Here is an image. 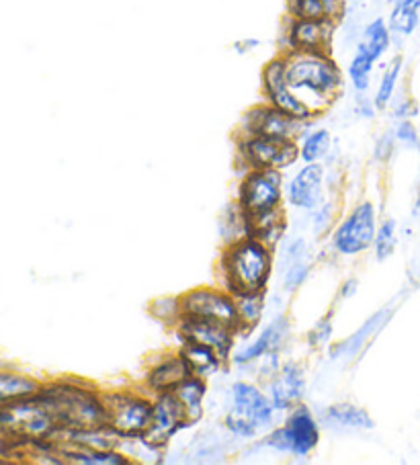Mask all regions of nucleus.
<instances>
[{
	"label": "nucleus",
	"instance_id": "nucleus-30",
	"mask_svg": "<svg viewBox=\"0 0 420 465\" xmlns=\"http://www.w3.org/2000/svg\"><path fill=\"white\" fill-rule=\"evenodd\" d=\"M330 143H333V138H330L328 130H314L310 134H305L300 146V158L305 164L318 163V160L328 154Z\"/></svg>",
	"mask_w": 420,
	"mask_h": 465
},
{
	"label": "nucleus",
	"instance_id": "nucleus-41",
	"mask_svg": "<svg viewBox=\"0 0 420 465\" xmlns=\"http://www.w3.org/2000/svg\"><path fill=\"white\" fill-rule=\"evenodd\" d=\"M258 47V39H240V42L234 44V50L236 54H248Z\"/></svg>",
	"mask_w": 420,
	"mask_h": 465
},
{
	"label": "nucleus",
	"instance_id": "nucleus-28",
	"mask_svg": "<svg viewBox=\"0 0 420 465\" xmlns=\"http://www.w3.org/2000/svg\"><path fill=\"white\" fill-rule=\"evenodd\" d=\"M236 308H238V334L255 331L263 318L265 292L240 295V298H236Z\"/></svg>",
	"mask_w": 420,
	"mask_h": 465
},
{
	"label": "nucleus",
	"instance_id": "nucleus-26",
	"mask_svg": "<svg viewBox=\"0 0 420 465\" xmlns=\"http://www.w3.org/2000/svg\"><path fill=\"white\" fill-rule=\"evenodd\" d=\"M60 461L80 463V465H127L129 455L119 449H109V451H95V449H72V451L58 453Z\"/></svg>",
	"mask_w": 420,
	"mask_h": 465
},
{
	"label": "nucleus",
	"instance_id": "nucleus-22",
	"mask_svg": "<svg viewBox=\"0 0 420 465\" xmlns=\"http://www.w3.org/2000/svg\"><path fill=\"white\" fill-rule=\"evenodd\" d=\"M322 420L326 427L338 429V430H367L374 429V419L367 414V411L355 406V404H333L322 412Z\"/></svg>",
	"mask_w": 420,
	"mask_h": 465
},
{
	"label": "nucleus",
	"instance_id": "nucleus-13",
	"mask_svg": "<svg viewBox=\"0 0 420 465\" xmlns=\"http://www.w3.org/2000/svg\"><path fill=\"white\" fill-rule=\"evenodd\" d=\"M285 47L281 54L285 52H326L333 50V39L336 34L338 21L335 19H285Z\"/></svg>",
	"mask_w": 420,
	"mask_h": 465
},
{
	"label": "nucleus",
	"instance_id": "nucleus-32",
	"mask_svg": "<svg viewBox=\"0 0 420 465\" xmlns=\"http://www.w3.org/2000/svg\"><path fill=\"white\" fill-rule=\"evenodd\" d=\"M400 72H402V55H395V58L387 64V68L382 76V83H379V86H377V93L374 99L377 109H385L392 103L394 93H395V84H398V78H400Z\"/></svg>",
	"mask_w": 420,
	"mask_h": 465
},
{
	"label": "nucleus",
	"instance_id": "nucleus-19",
	"mask_svg": "<svg viewBox=\"0 0 420 465\" xmlns=\"http://www.w3.org/2000/svg\"><path fill=\"white\" fill-rule=\"evenodd\" d=\"M191 375L187 363L181 352L176 355H165L158 363L148 369L146 378H144V386L150 394H165V391H173L181 381H185Z\"/></svg>",
	"mask_w": 420,
	"mask_h": 465
},
{
	"label": "nucleus",
	"instance_id": "nucleus-27",
	"mask_svg": "<svg viewBox=\"0 0 420 465\" xmlns=\"http://www.w3.org/2000/svg\"><path fill=\"white\" fill-rule=\"evenodd\" d=\"M390 44L392 31L387 27V23L384 19H374L365 29H363V37L357 45L363 47L375 62H379L382 55L390 50Z\"/></svg>",
	"mask_w": 420,
	"mask_h": 465
},
{
	"label": "nucleus",
	"instance_id": "nucleus-24",
	"mask_svg": "<svg viewBox=\"0 0 420 465\" xmlns=\"http://www.w3.org/2000/svg\"><path fill=\"white\" fill-rule=\"evenodd\" d=\"M39 390H42V383L31 375L13 371V369H0V406L34 396Z\"/></svg>",
	"mask_w": 420,
	"mask_h": 465
},
{
	"label": "nucleus",
	"instance_id": "nucleus-34",
	"mask_svg": "<svg viewBox=\"0 0 420 465\" xmlns=\"http://www.w3.org/2000/svg\"><path fill=\"white\" fill-rule=\"evenodd\" d=\"M375 256L377 261H385L387 256H392L394 248H395V223L394 220H385L379 230L375 232Z\"/></svg>",
	"mask_w": 420,
	"mask_h": 465
},
{
	"label": "nucleus",
	"instance_id": "nucleus-43",
	"mask_svg": "<svg viewBox=\"0 0 420 465\" xmlns=\"http://www.w3.org/2000/svg\"><path fill=\"white\" fill-rule=\"evenodd\" d=\"M395 3H402V5H408L412 9H418L420 11V0H395ZM394 3V5H395Z\"/></svg>",
	"mask_w": 420,
	"mask_h": 465
},
{
	"label": "nucleus",
	"instance_id": "nucleus-3",
	"mask_svg": "<svg viewBox=\"0 0 420 465\" xmlns=\"http://www.w3.org/2000/svg\"><path fill=\"white\" fill-rule=\"evenodd\" d=\"M220 264L225 292L240 298L265 292L273 272V252L261 240L246 236L225 246Z\"/></svg>",
	"mask_w": 420,
	"mask_h": 465
},
{
	"label": "nucleus",
	"instance_id": "nucleus-2",
	"mask_svg": "<svg viewBox=\"0 0 420 465\" xmlns=\"http://www.w3.org/2000/svg\"><path fill=\"white\" fill-rule=\"evenodd\" d=\"M37 396L50 408L58 427L99 429L107 427L105 398L95 386L76 380H58L42 386Z\"/></svg>",
	"mask_w": 420,
	"mask_h": 465
},
{
	"label": "nucleus",
	"instance_id": "nucleus-5",
	"mask_svg": "<svg viewBox=\"0 0 420 465\" xmlns=\"http://www.w3.org/2000/svg\"><path fill=\"white\" fill-rule=\"evenodd\" d=\"M275 406L271 398L253 383L236 381L232 386V408L225 414V429L234 437L253 439L273 424Z\"/></svg>",
	"mask_w": 420,
	"mask_h": 465
},
{
	"label": "nucleus",
	"instance_id": "nucleus-16",
	"mask_svg": "<svg viewBox=\"0 0 420 465\" xmlns=\"http://www.w3.org/2000/svg\"><path fill=\"white\" fill-rule=\"evenodd\" d=\"M305 396V373L300 363L281 365L277 373L273 375L269 381V398L275 406V411H294L295 406L302 404V398Z\"/></svg>",
	"mask_w": 420,
	"mask_h": 465
},
{
	"label": "nucleus",
	"instance_id": "nucleus-20",
	"mask_svg": "<svg viewBox=\"0 0 420 465\" xmlns=\"http://www.w3.org/2000/svg\"><path fill=\"white\" fill-rule=\"evenodd\" d=\"M287 334H289V318L277 316L253 342L248 344V347L242 349L238 355L234 357V363L246 365V363H253L256 359L271 355V352H279V349L284 347L287 341Z\"/></svg>",
	"mask_w": 420,
	"mask_h": 465
},
{
	"label": "nucleus",
	"instance_id": "nucleus-8",
	"mask_svg": "<svg viewBox=\"0 0 420 465\" xmlns=\"http://www.w3.org/2000/svg\"><path fill=\"white\" fill-rule=\"evenodd\" d=\"M320 440L318 420L314 419L310 408L295 406L292 414L287 416L284 427L275 429L266 435L261 445L275 449L279 453H292L295 457H308L316 449Z\"/></svg>",
	"mask_w": 420,
	"mask_h": 465
},
{
	"label": "nucleus",
	"instance_id": "nucleus-35",
	"mask_svg": "<svg viewBox=\"0 0 420 465\" xmlns=\"http://www.w3.org/2000/svg\"><path fill=\"white\" fill-rule=\"evenodd\" d=\"M330 336H333V320H330V316H328V318H322L320 322L312 328L308 334V342L316 349L326 347Z\"/></svg>",
	"mask_w": 420,
	"mask_h": 465
},
{
	"label": "nucleus",
	"instance_id": "nucleus-9",
	"mask_svg": "<svg viewBox=\"0 0 420 465\" xmlns=\"http://www.w3.org/2000/svg\"><path fill=\"white\" fill-rule=\"evenodd\" d=\"M281 197H284L281 171H248L242 176L238 205L248 220L277 212Z\"/></svg>",
	"mask_w": 420,
	"mask_h": 465
},
{
	"label": "nucleus",
	"instance_id": "nucleus-1",
	"mask_svg": "<svg viewBox=\"0 0 420 465\" xmlns=\"http://www.w3.org/2000/svg\"><path fill=\"white\" fill-rule=\"evenodd\" d=\"M285 76L292 91L314 115L325 114L341 97L345 80L335 58L326 52H285Z\"/></svg>",
	"mask_w": 420,
	"mask_h": 465
},
{
	"label": "nucleus",
	"instance_id": "nucleus-15",
	"mask_svg": "<svg viewBox=\"0 0 420 465\" xmlns=\"http://www.w3.org/2000/svg\"><path fill=\"white\" fill-rule=\"evenodd\" d=\"M185 427H189V422L183 404L175 396V391H165V394L155 396L152 422L142 440L144 445L155 449V451H160Z\"/></svg>",
	"mask_w": 420,
	"mask_h": 465
},
{
	"label": "nucleus",
	"instance_id": "nucleus-42",
	"mask_svg": "<svg viewBox=\"0 0 420 465\" xmlns=\"http://www.w3.org/2000/svg\"><path fill=\"white\" fill-rule=\"evenodd\" d=\"M359 290V282L357 279H349V282H345L343 287H341V295L346 300V298H353L355 292Z\"/></svg>",
	"mask_w": 420,
	"mask_h": 465
},
{
	"label": "nucleus",
	"instance_id": "nucleus-36",
	"mask_svg": "<svg viewBox=\"0 0 420 465\" xmlns=\"http://www.w3.org/2000/svg\"><path fill=\"white\" fill-rule=\"evenodd\" d=\"M305 275H308V267H305L304 262H295L292 267L287 269V275H285V290L287 292H294L305 282Z\"/></svg>",
	"mask_w": 420,
	"mask_h": 465
},
{
	"label": "nucleus",
	"instance_id": "nucleus-18",
	"mask_svg": "<svg viewBox=\"0 0 420 465\" xmlns=\"http://www.w3.org/2000/svg\"><path fill=\"white\" fill-rule=\"evenodd\" d=\"M322 187H325V166L318 163L305 164L289 183V203L297 207V210H316L322 202Z\"/></svg>",
	"mask_w": 420,
	"mask_h": 465
},
{
	"label": "nucleus",
	"instance_id": "nucleus-39",
	"mask_svg": "<svg viewBox=\"0 0 420 465\" xmlns=\"http://www.w3.org/2000/svg\"><path fill=\"white\" fill-rule=\"evenodd\" d=\"M375 103L365 97V93H357V115L371 119L375 115Z\"/></svg>",
	"mask_w": 420,
	"mask_h": 465
},
{
	"label": "nucleus",
	"instance_id": "nucleus-23",
	"mask_svg": "<svg viewBox=\"0 0 420 465\" xmlns=\"http://www.w3.org/2000/svg\"><path fill=\"white\" fill-rule=\"evenodd\" d=\"M175 396L179 398V402L185 408V414H187V422L191 424L199 422L204 419L205 411V396H207V383L205 380L197 378V375H189L187 380L181 381L175 390Z\"/></svg>",
	"mask_w": 420,
	"mask_h": 465
},
{
	"label": "nucleus",
	"instance_id": "nucleus-6",
	"mask_svg": "<svg viewBox=\"0 0 420 465\" xmlns=\"http://www.w3.org/2000/svg\"><path fill=\"white\" fill-rule=\"evenodd\" d=\"M107 411V427L124 440H135L146 435L155 411V398L142 391H109L103 394Z\"/></svg>",
	"mask_w": 420,
	"mask_h": 465
},
{
	"label": "nucleus",
	"instance_id": "nucleus-37",
	"mask_svg": "<svg viewBox=\"0 0 420 465\" xmlns=\"http://www.w3.org/2000/svg\"><path fill=\"white\" fill-rule=\"evenodd\" d=\"M395 140H400L402 143H406L410 148H418V132L416 127L412 125L408 119H402L400 125L395 127Z\"/></svg>",
	"mask_w": 420,
	"mask_h": 465
},
{
	"label": "nucleus",
	"instance_id": "nucleus-14",
	"mask_svg": "<svg viewBox=\"0 0 420 465\" xmlns=\"http://www.w3.org/2000/svg\"><path fill=\"white\" fill-rule=\"evenodd\" d=\"M375 240V210L371 203H359L336 228L333 246L336 252L355 256L374 246Z\"/></svg>",
	"mask_w": 420,
	"mask_h": 465
},
{
	"label": "nucleus",
	"instance_id": "nucleus-12",
	"mask_svg": "<svg viewBox=\"0 0 420 465\" xmlns=\"http://www.w3.org/2000/svg\"><path fill=\"white\" fill-rule=\"evenodd\" d=\"M310 122H300L269 103L250 107L240 122V135H269L279 140H297Z\"/></svg>",
	"mask_w": 420,
	"mask_h": 465
},
{
	"label": "nucleus",
	"instance_id": "nucleus-11",
	"mask_svg": "<svg viewBox=\"0 0 420 465\" xmlns=\"http://www.w3.org/2000/svg\"><path fill=\"white\" fill-rule=\"evenodd\" d=\"M261 84L265 103H269L275 109L284 111V114L300 119V122H312L316 117L314 111L289 86L285 76V58L281 54L265 64L261 72Z\"/></svg>",
	"mask_w": 420,
	"mask_h": 465
},
{
	"label": "nucleus",
	"instance_id": "nucleus-40",
	"mask_svg": "<svg viewBox=\"0 0 420 465\" xmlns=\"http://www.w3.org/2000/svg\"><path fill=\"white\" fill-rule=\"evenodd\" d=\"M415 114H416V107L412 105L410 99H402L398 105L394 107V115L398 117V119H408V117H412Z\"/></svg>",
	"mask_w": 420,
	"mask_h": 465
},
{
	"label": "nucleus",
	"instance_id": "nucleus-17",
	"mask_svg": "<svg viewBox=\"0 0 420 465\" xmlns=\"http://www.w3.org/2000/svg\"><path fill=\"white\" fill-rule=\"evenodd\" d=\"M176 326H179L181 341H195L205 344V347H212L224 361H228L234 339H236L234 328L220 322H209V320L193 318H181V322Z\"/></svg>",
	"mask_w": 420,
	"mask_h": 465
},
{
	"label": "nucleus",
	"instance_id": "nucleus-4",
	"mask_svg": "<svg viewBox=\"0 0 420 465\" xmlns=\"http://www.w3.org/2000/svg\"><path fill=\"white\" fill-rule=\"evenodd\" d=\"M55 429L58 422L37 394L0 406V435L11 443H39Z\"/></svg>",
	"mask_w": 420,
	"mask_h": 465
},
{
	"label": "nucleus",
	"instance_id": "nucleus-7",
	"mask_svg": "<svg viewBox=\"0 0 420 465\" xmlns=\"http://www.w3.org/2000/svg\"><path fill=\"white\" fill-rule=\"evenodd\" d=\"M300 158L297 140L238 135V160L248 171H284Z\"/></svg>",
	"mask_w": 420,
	"mask_h": 465
},
{
	"label": "nucleus",
	"instance_id": "nucleus-29",
	"mask_svg": "<svg viewBox=\"0 0 420 465\" xmlns=\"http://www.w3.org/2000/svg\"><path fill=\"white\" fill-rule=\"evenodd\" d=\"M375 60L363 50V47L357 45V52H355L353 60L349 64V78L351 84L357 93H367V88L371 84V72H374Z\"/></svg>",
	"mask_w": 420,
	"mask_h": 465
},
{
	"label": "nucleus",
	"instance_id": "nucleus-10",
	"mask_svg": "<svg viewBox=\"0 0 420 465\" xmlns=\"http://www.w3.org/2000/svg\"><path fill=\"white\" fill-rule=\"evenodd\" d=\"M183 318L209 320L230 326L238 334V308L236 298L230 292L212 290V287H197L181 298Z\"/></svg>",
	"mask_w": 420,
	"mask_h": 465
},
{
	"label": "nucleus",
	"instance_id": "nucleus-31",
	"mask_svg": "<svg viewBox=\"0 0 420 465\" xmlns=\"http://www.w3.org/2000/svg\"><path fill=\"white\" fill-rule=\"evenodd\" d=\"M418 21H420L418 9H412V6H408V5L395 3L392 9V15H390V21H387V27H390L392 35L408 37L415 34Z\"/></svg>",
	"mask_w": 420,
	"mask_h": 465
},
{
	"label": "nucleus",
	"instance_id": "nucleus-33",
	"mask_svg": "<svg viewBox=\"0 0 420 465\" xmlns=\"http://www.w3.org/2000/svg\"><path fill=\"white\" fill-rule=\"evenodd\" d=\"M150 314L165 324H179L183 318L181 298H156L150 303Z\"/></svg>",
	"mask_w": 420,
	"mask_h": 465
},
{
	"label": "nucleus",
	"instance_id": "nucleus-38",
	"mask_svg": "<svg viewBox=\"0 0 420 465\" xmlns=\"http://www.w3.org/2000/svg\"><path fill=\"white\" fill-rule=\"evenodd\" d=\"M394 142H395V135H394V134H384L382 138H379V140L375 142L374 156L379 160V163H385V160L392 156Z\"/></svg>",
	"mask_w": 420,
	"mask_h": 465
},
{
	"label": "nucleus",
	"instance_id": "nucleus-44",
	"mask_svg": "<svg viewBox=\"0 0 420 465\" xmlns=\"http://www.w3.org/2000/svg\"><path fill=\"white\" fill-rule=\"evenodd\" d=\"M0 443H3V435H0Z\"/></svg>",
	"mask_w": 420,
	"mask_h": 465
},
{
	"label": "nucleus",
	"instance_id": "nucleus-21",
	"mask_svg": "<svg viewBox=\"0 0 420 465\" xmlns=\"http://www.w3.org/2000/svg\"><path fill=\"white\" fill-rule=\"evenodd\" d=\"M179 352L183 355L185 363H187L191 375H197L201 380L214 378L225 363L212 347H205V344L195 341H183Z\"/></svg>",
	"mask_w": 420,
	"mask_h": 465
},
{
	"label": "nucleus",
	"instance_id": "nucleus-25",
	"mask_svg": "<svg viewBox=\"0 0 420 465\" xmlns=\"http://www.w3.org/2000/svg\"><path fill=\"white\" fill-rule=\"evenodd\" d=\"M287 15L295 19H335L341 21L345 9L330 0H287Z\"/></svg>",
	"mask_w": 420,
	"mask_h": 465
}]
</instances>
